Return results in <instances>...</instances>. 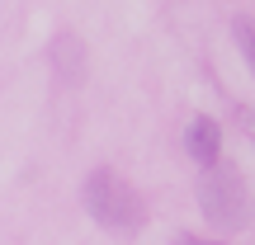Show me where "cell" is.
<instances>
[{"label": "cell", "mask_w": 255, "mask_h": 245, "mask_svg": "<svg viewBox=\"0 0 255 245\" xmlns=\"http://www.w3.org/2000/svg\"><path fill=\"white\" fill-rule=\"evenodd\" d=\"M81 203H85V212H90L100 227H109V231H137L142 227V198L132 193V184L123 179V174H114V170H90V179H85V189H81Z\"/></svg>", "instance_id": "cell-1"}, {"label": "cell", "mask_w": 255, "mask_h": 245, "mask_svg": "<svg viewBox=\"0 0 255 245\" xmlns=\"http://www.w3.org/2000/svg\"><path fill=\"white\" fill-rule=\"evenodd\" d=\"M199 208L203 217L213 222L218 231H241L251 217V198H246V179H241L232 165H203L199 179Z\"/></svg>", "instance_id": "cell-2"}, {"label": "cell", "mask_w": 255, "mask_h": 245, "mask_svg": "<svg viewBox=\"0 0 255 245\" xmlns=\"http://www.w3.org/2000/svg\"><path fill=\"white\" fill-rule=\"evenodd\" d=\"M184 151H189L199 165H218V156H222V127L199 113V118L184 127Z\"/></svg>", "instance_id": "cell-3"}, {"label": "cell", "mask_w": 255, "mask_h": 245, "mask_svg": "<svg viewBox=\"0 0 255 245\" xmlns=\"http://www.w3.org/2000/svg\"><path fill=\"white\" fill-rule=\"evenodd\" d=\"M232 38H237V47H241V62H246L251 76H255V19L237 14V19H232Z\"/></svg>", "instance_id": "cell-4"}, {"label": "cell", "mask_w": 255, "mask_h": 245, "mask_svg": "<svg viewBox=\"0 0 255 245\" xmlns=\"http://www.w3.org/2000/svg\"><path fill=\"white\" fill-rule=\"evenodd\" d=\"M175 245H208V241H199V236H175Z\"/></svg>", "instance_id": "cell-5"}]
</instances>
